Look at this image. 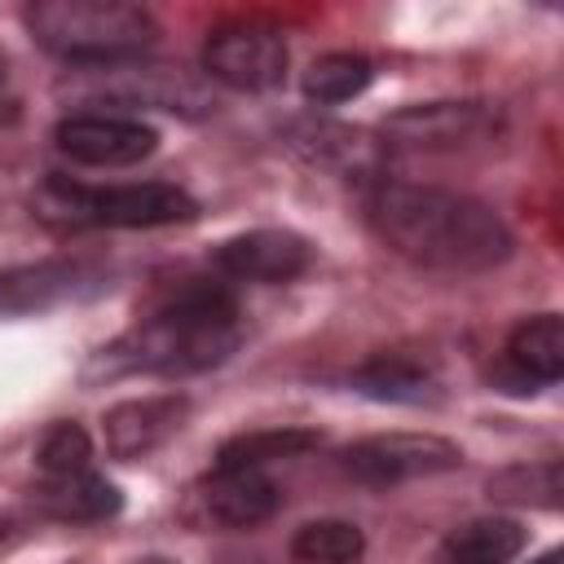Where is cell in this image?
<instances>
[{
    "instance_id": "d4e9b609",
    "label": "cell",
    "mask_w": 564,
    "mask_h": 564,
    "mask_svg": "<svg viewBox=\"0 0 564 564\" xmlns=\"http://www.w3.org/2000/svg\"><path fill=\"white\" fill-rule=\"evenodd\" d=\"M0 533H4V524H0Z\"/></svg>"
},
{
    "instance_id": "ffe728a7",
    "label": "cell",
    "mask_w": 564,
    "mask_h": 564,
    "mask_svg": "<svg viewBox=\"0 0 564 564\" xmlns=\"http://www.w3.org/2000/svg\"><path fill=\"white\" fill-rule=\"evenodd\" d=\"M366 555V533L352 520H308L291 538L295 564H357Z\"/></svg>"
},
{
    "instance_id": "7a4b0ae2",
    "label": "cell",
    "mask_w": 564,
    "mask_h": 564,
    "mask_svg": "<svg viewBox=\"0 0 564 564\" xmlns=\"http://www.w3.org/2000/svg\"><path fill=\"white\" fill-rule=\"evenodd\" d=\"M242 339L238 300L220 282L189 278L167 291L115 348H106L110 370L150 375H194L220 366Z\"/></svg>"
},
{
    "instance_id": "30bf717a",
    "label": "cell",
    "mask_w": 564,
    "mask_h": 564,
    "mask_svg": "<svg viewBox=\"0 0 564 564\" xmlns=\"http://www.w3.org/2000/svg\"><path fill=\"white\" fill-rule=\"evenodd\" d=\"M212 260L238 282H291L313 264V247L291 229H247L225 238Z\"/></svg>"
},
{
    "instance_id": "ba28073f",
    "label": "cell",
    "mask_w": 564,
    "mask_h": 564,
    "mask_svg": "<svg viewBox=\"0 0 564 564\" xmlns=\"http://www.w3.org/2000/svg\"><path fill=\"white\" fill-rule=\"evenodd\" d=\"M498 132V115L485 101H427L388 115L383 137L397 150H467Z\"/></svg>"
},
{
    "instance_id": "6da1fadb",
    "label": "cell",
    "mask_w": 564,
    "mask_h": 564,
    "mask_svg": "<svg viewBox=\"0 0 564 564\" xmlns=\"http://www.w3.org/2000/svg\"><path fill=\"white\" fill-rule=\"evenodd\" d=\"M366 220L392 256L441 273L494 269L516 247L507 220L489 203L441 185L375 181L366 189Z\"/></svg>"
},
{
    "instance_id": "9c48e42d",
    "label": "cell",
    "mask_w": 564,
    "mask_h": 564,
    "mask_svg": "<svg viewBox=\"0 0 564 564\" xmlns=\"http://www.w3.org/2000/svg\"><path fill=\"white\" fill-rule=\"evenodd\" d=\"M53 141L66 159L84 167H132L159 150V132L150 123L132 115H97V110L66 115L53 128Z\"/></svg>"
},
{
    "instance_id": "cb8c5ba5",
    "label": "cell",
    "mask_w": 564,
    "mask_h": 564,
    "mask_svg": "<svg viewBox=\"0 0 564 564\" xmlns=\"http://www.w3.org/2000/svg\"><path fill=\"white\" fill-rule=\"evenodd\" d=\"M0 88H4V66H0Z\"/></svg>"
},
{
    "instance_id": "2e32d148",
    "label": "cell",
    "mask_w": 564,
    "mask_h": 564,
    "mask_svg": "<svg viewBox=\"0 0 564 564\" xmlns=\"http://www.w3.org/2000/svg\"><path fill=\"white\" fill-rule=\"evenodd\" d=\"M507 361L516 375L533 383H555L564 375V322L560 313H538L511 326L507 335Z\"/></svg>"
},
{
    "instance_id": "603a6c76",
    "label": "cell",
    "mask_w": 564,
    "mask_h": 564,
    "mask_svg": "<svg viewBox=\"0 0 564 564\" xmlns=\"http://www.w3.org/2000/svg\"><path fill=\"white\" fill-rule=\"evenodd\" d=\"M35 463L40 471L53 480V476H75V471H88L93 463V441L79 423H53L40 445H35Z\"/></svg>"
},
{
    "instance_id": "ac0fdd59",
    "label": "cell",
    "mask_w": 564,
    "mask_h": 564,
    "mask_svg": "<svg viewBox=\"0 0 564 564\" xmlns=\"http://www.w3.org/2000/svg\"><path fill=\"white\" fill-rule=\"evenodd\" d=\"M291 145H295L304 159L326 163V167H344V172H352V176H366L370 163H375V154H370V145H366L361 132H352V128H344V123H326V119H304V123H295V128H291Z\"/></svg>"
},
{
    "instance_id": "44dd1931",
    "label": "cell",
    "mask_w": 564,
    "mask_h": 564,
    "mask_svg": "<svg viewBox=\"0 0 564 564\" xmlns=\"http://www.w3.org/2000/svg\"><path fill=\"white\" fill-rule=\"evenodd\" d=\"M375 66L361 53H322L308 70H304V93L317 106H339L348 97H357L370 84Z\"/></svg>"
},
{
    "instance_id": "8992f818",
    "label": "cell",
    "mask_w": 564,
    "mask_h": 564,
    "mask_svg": "<svg viewBox=\"0 0 564 564\" xmlns=\"http://www.w3.org/2000/svg\"><path fill=\"white\" fill-rule=\"evenodd\" d=\"M203 70L216 84L238 88V93L273 88L286 75V40L278 26L256 22V18L225 22L203 44Z\"/></svg>"
},
{
    "instance_id": "3957f363",
    "label": "cell",
    "mask_w": 564,
    "mask_h": 564,
    "mask_svg": "<svg viewBox=\"0 0 564 564\" xmlns=\"http://www.w3.org/2000/svg\"><path fill=\"white\" fill-rule=\"evenodd\" d=\"M26 26L40 48L75 66L132 62L159 40L154 13L128 0H40L26 9Z\"/></svg>"
},
{
    "instance_id": "9a60e30c",
    "label": "cell",
    "mask_w": 564,
    "mask_h": 564,
    "mask_svg": "<svg viewBox=\"0 0 564 564\" xmlns=\"http://www.w3.org/2000/svg\"><path fill=\"white\" fill-rule=\"evenodd\" d=\"M35 502L44 516L53 520H70V524H88V520H106L119 511V489L97 476V471H75V476H53L35 489Z\"/></svg>"
},
{
    "instance_id": "5bb4252c",
    "label": "cell",
    "mask_w": 564,
    "mask_h": 564,
    "mask_svg": "<svg viewBox=\"0 0 564 564\" xmlns=\"http://www.w3.org/2000/svg\"><path fill=\"white\" fill-rule=\"evenodd\" d=\"M352 388L375 401H401V405L436 401V375L405 352H375L352 370Z\"/></svg>"
},
{
    "instance_id": "7402d4cb",
    "label": "cell",
    "mask_w": 564,
    "mask_h": 564,
    "mask_svg": "<svg viewBox=\"0 0 564 564\" xmlns=\"http://www.w3.org/2000/svg\"><path fill=\"white\" fill-rule=\"evenodd\" d=\"M489 498L498 502H529V507H560V463H533V467H507L489 480Z\"/></svg>"
},
{
    "instance_id": "5b68a950",
    "label": "cell",
    "mask_w": 564,
    "mask_h": 564,
    "mask_svg": "<svg viewBox=\"0 0 564 564\" xmlns=\"http://www.w3.org/2000/svg\"><path fill=\"white\" fill-rule=\"evenodd\" d=\"M62 93L97 106V101H119L128 110L159 106V110H181V115H207L212 93L203 79H194L185 66H159V62H110V66H84V79L62 84Z\"/></svg>"
},
{
    "instance_id": "7c38bea8",
    "label": "cell",
    "mask_w": 564,
    "mask_h": 564,
    "mask_svg": "<svg viewBox=\"0 0 564 564\" xmlns=\"http://www.w3.org/2000/svg\"><path fill=\"white\" fill-rule=\"evenodd\" d=\"M97 282V269L84 260H35L0 273V317H22L53 308Z\"/></svg>"
},
{
    "instance_id": "52a82bcc",
    "label": "cell",
    "mask_w": 564,
    "mask_h": 564,
    "mask_svg": "<svg viewBox=\"0 0 564 564\" xmlns=\"http://www.w3.org/2000/svg\"><path fill=\"white\" fill-rule=\"evenodd\" d=\"M339 458H344V471L352 480L383 489V485L454 471L463 463V449L445 436H432V432H379V436L348 445Z\"/></svg>"
},
{
    "instance_id": "8fae6325",
    "label": "cell",
    "mask_w": 564,
    "mask_h": 564,
    "mask_svg": "<svg viewBox=\"0 0 564 564\" xmlns=\"http://www.w3.org/2000/svg\"><path fill=\"white\" fill-rule=\"evenodd\" d=\"M189 419V397L181 392H154V397H137L123 401L115 410H106V449L115 458H145L150 449H159L167 436H176Z\"/></svg>"
},
{
    "instance_id": "277c9868",
    "label": "cell",
    "mask_w": 564,
    "mask_h": 564,
    "mask_svg": "<svg viewBox=\"0 0 564 564\" xmlns=\"http://www.w3.org/2000/svg\"><path fill=\"white\" fill-rule=\"evenodd\" d=\"M35 212L40 220L66 225V229H154V225L194 220L198 203L167 181L75 185L66 176H48L35 194Z\"/></svg>"
},
{
    "instance_id": "e0dca14e",
    "label": "cell",
    "mask_w": 564,
    "mask_h": 564,
    "mask_svg": "<svg viewBox=\"0 0 564 564\" xmlns=\"http://www.w3.org/2000/svg\"><path fill=\"white\" fill-rule=\"evenodd\" d=\"M524 551V529L507 516H485L445 533L436 564H511Z\"/></svg>"
},
{
    "instance_id": "4fadbf2b",
    "label": "cell",
    "mask_w": 564,
    "mask_h": 564,
    "mask_svg": "<svg viewBox=\"0 0 564 564\" xmlns=\"http://www.w3.org/2000/svg\"><path fill=\"white\" fill-rule=\"evenodd\" d=\"M203 507L225 529H251L282 507V494L260 467H216L203 480Z\"/></svg>"
},
{
    "instance_id": "d6986e66",
    "label": "cell",
    "mask_w": 564,
    "mask_h": 564,
    "mask_svg": "<svg viewBox=\"0 0 564 564\" xmlns=\"http://www.w3.org/2000/svg\"><path fill=\"white\" fill-rule=\"evenodd\" d=\"M322 445V432L313 427H256L238 432L216 449V467H264L273 458H295Z\"/></svg>"
}]
</instances>
